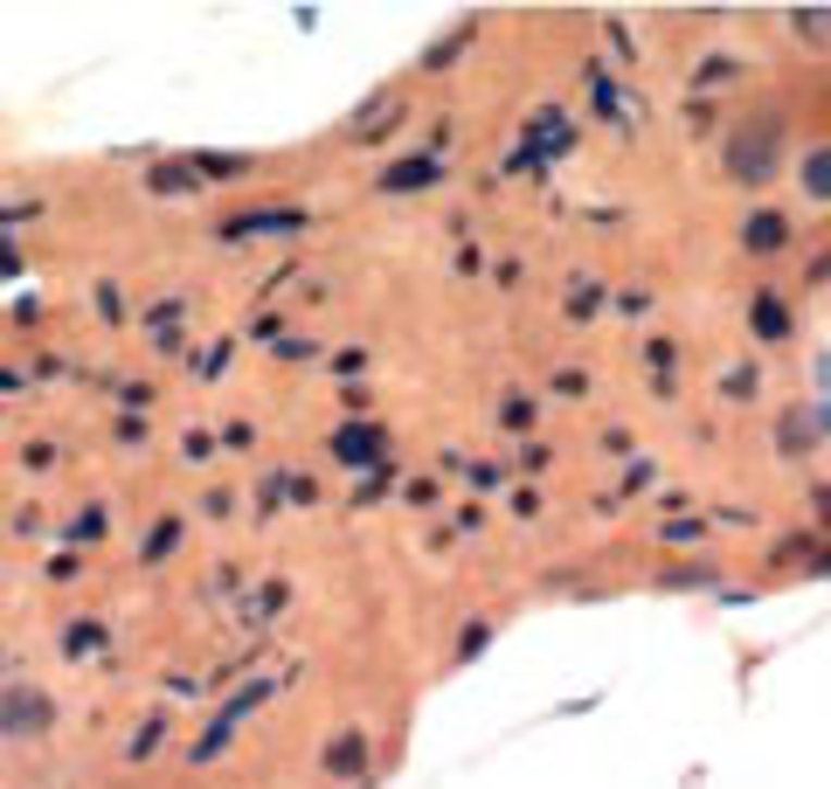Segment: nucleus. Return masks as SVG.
<instances>
[{
  "label": "nucleus",
  "instance_id": "nucleus-1",
  "mask_svg": "<svg viewBox=\"0 0 831 789\" xmlns=\"http://www.w3.org/2000/svg\"><path fill=\"white\" fill-rule=\"evenodd\" d=\"M783 236H790V222H783V215H755L748 229H742V242H748L755 256H777V250H783Z\"/></svg>",
  "mask_w": 831,
  "mask_h": 789
},
{
  "label": "nucleus",
  "instance_id": "nucleus-2",
  "mask_svg": "<svg viewBox=\"0 0 831 789\" xmlns=\"http://www.w3.org/2000/svg\"><path fill=\"white\" fill-rule=\"evenodd\" d=\"M804 187L818 201H831V146H810V153H804Z\"/></svg>",
  "mask_w": 831,
  "mask_h": 789
}]
</instances>
